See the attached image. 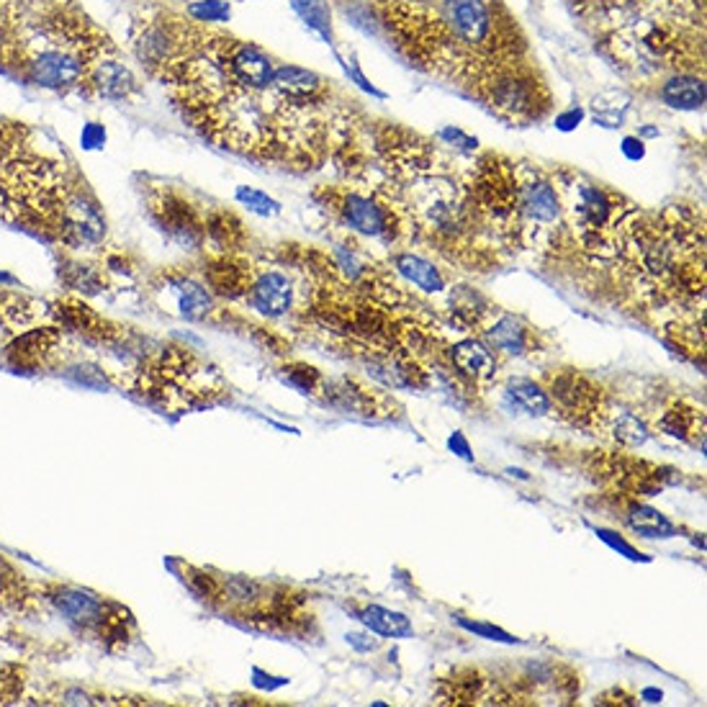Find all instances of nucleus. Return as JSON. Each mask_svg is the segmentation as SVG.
<instances>
[{
	"label": "nucleus",
	"instance_id": "nucleus-1",
	"mask_svg": "<svg viewBox=\"0 0 707 707\" xmlns=\"http://www.w3.org/2000/svg\"><path fill=\"white\" fill-rule=\"evenodd\" d=\"M615 276L633 304L649 312L705 301V222L682 206L628 216Z\"/></svg>",
	"mask_w": 707,
	"mask_h": 707
},
{
	"label": "nucleus",
	"instance_id": "nucleus-2",
	"mask_svg": "<svg viewBox=\"0 0 707 707\" xmlns=\"http://www.w3.org/2000/svg\"><path fill=\"white\" fill-rule=\"evenodd\" d=\"M411 235L442 258L469 270L496 266L494 243L481 227L463 175L442 162L440 168L399 181Z\"/></svg>",
	"mask_w": 707,
	"mask_h": 707
},
{
	"label": "nucleus",
	"instance_id": "nucleus-3",
	"mask_svg": "<svg viewBox=\"0 0 707 707\" xmlns=\"http://www.w3.org/2000/svg\"><path fill=\"white\" fill-rule=\"evenodd\" d=\"M550 181L561 201L564 227L571 232L574 243L594 258L612 260L625 219L635 212V206L623 193L592 181L579 170L564 168L550 175Z\"/></svg>",
	"mask_w": 707,
	"mask_h": 707
},
{
	"label": "nucleus",
	"instance_id": "nucleus-4",
	"mask_svg": "<svg viewBox=\"0 0 707 707\" xmlns=\"http://www.w3.org/2000/svg\"><path fill=\"white\" fill-rule=\"evenodd\" d=\"M324 206L330 214L355 235L381 239L392 245L411 235L399 189L394 185H347L328 193Z\"/></svg>",
	"mask_w": 707,
	"mask_h": 707
},
{
	"label": "nucleus",
	"instance_id": "nucleus-5",
	"mask_svg": "<svg viewBox=\"0 0 707 707\" xmlns=\"http://www.w3.org/2000/svg\"><path fill=\"white\" fill-rule=\"evenodd\" d=\"M517 189V250L533 255L554 253L564 235V214L556 185L548 173L531 162H515Z\"/></svg>",
	"mask_w": 707,
	"mask_h": 707
},
{
	"label": "nucleus",
	"instance_id": "nucleus-6",
	"mask_svg": "<svg viewBox=\"0 0 707 707\" xmlns=\"http://www.w3.org/2000/svg\"><path fill=\"white\" fill-rule=\"evenodd\" d=\"M587 476L604 489V494H623V496H649L662 494L666 486L677 484L682 479L677 469L658 465L649 458L620 450H589L585 458Z\"/></svg>",
	"mask_w": 707,
	"mask_h": 707
},
{
	"label": "nucleus",
	"instance_id": "nucleus-7",
	"mask_svg": "<svg viewBox=\"0 0 707 707\" xmlns=\"http://www.w3.org/2000/svg\"><path fill=\"white\" fill-rule=\"evenodd\" d=\"M550 399V411H556L564 422L579 427L589 435H602L610 417V396L602 384L577 368H556L540 378Z\"/></svg>",
	"mask_w": 707,
	"mask_h": 707
},
{
	"label": "nucleus",
	"instance_id": "nucleus-8",
	"mask_svg": "<svg viewBox=\"0 0 707 707\" xmlns=\"http://www.w3.org/2000/svg\"><path fill=\"white\" fill-rule=\"evenodd\" d=\"M476 93L492 111L502 116V119L517 124L543 119L550 108V96L546 85L535 81V77L525 73L519 65L486 77L484 83L476 85Z\"/></svg>",
	"mask_w": 707,
	"mask_h": 707
},
{
	"label": "nucleus",
	"instance_id": "nucleus-9",
	"mask_svg": "<svg viewBox=\"0 0 707 707\" xmlns=\"http://www.w3.org/2000/svg\"><path fill=\"white\" fill-rule=\"evenodd\" d=\"M435 705L471 707V705H531L519 693L510 674H496L481 666H453L435 685Z\"/></svg>",
	"mask_w": 707,
	"mask_h": 707
},
{
	"label": "nucleus",
	"instance_id": "nucleus-10",
	"mask_svg": "<svg viewBox=\"0 0 707 707\" xmlns=\"http://www.w3.org/2000/svg\"><path fill=\"white\" fill-rule=\"evenodd\" d=\"M324 401L345 415H355L363 419H392L399 417L401 404L394 399L386 388H378L355 376L332 378L322 384Z\"/></svg>",
	"mask_w": 707,
	"mask_h": 707
},
{
	"label": "nucleus",
	"instance_id": "nucleus-11",
	"mask_svg": "<svg viewBox=\"0 0 707 707\" xmlns=\"http://www.w3.org/2000/svg\"><path fill=\"white\" fill-rule=\"evenodd\" d=\"M473 338L484 340L494 353L510 355V357H531L538 355L546 347V338L543 332L525 320L519 314L502 312L500 307H494L492 312L484 317V322L479 324Z\"/></svg>",
	"mask_w": 707,
	"mask_h": 707
},
{
	"label": "nucleus",
	"instance_id": "nucleus-12",
	"mask_svg": "<svg viewBox=\"0 0 707 707\" xmlns=\"http://www.w3.org/2000/svg\"><path fill=\"white\" fill-rule=\"evenodd\" d=\"M658 314H664V320L658 322V332L666 343L687 361L705 365V301L679 304Z\"/></svg>",
	"mask_w": 707,
	"mask_h": 707
},
{
	"label": "nucleus",
	"instance_id": "nucleus-13",
	"mask_svg": "<svg viewBox=\"0 0 707 707\" xmlns=\"http://www.w3.org/2000/svg\"><path fill=\"white\" fill-rule=\"evenodd\" d=\"M446 371L456 373L458 381L484 392L496 381L500 361L496 353L479 338H463L446 347Z\"/></svg>",
	"mask_w": 707,
	"mask_h": 707
},
{
	"label": "nucleus",
	"instance_id": "nucleus-14",
	"mask_svg": "<svg viewBox=\"0 0 707 707\" xmlns=\"http://www.w3.org/2000/svg\"><path fill=\"white\" fill-rule=\"evenodd\" d=\"M297 286L278 268L253 270L250 286H247V304L268 320H283L297 309Z\"/></svg>",
	"mask_w": 707,
	"mask_h": 707
},
{
	"label": "nucleus",
	"instance_id": "nucleus-15",
	"mask_svg": "<svg viewBox=\"0 0 707 707\" xmlns=\"http://www.w3.org/2000/svg\"><path fill=\"white\" fill-rule=\"evenodd\" d=\"M88 75V65L81 54L62 46H50L29 60V77L44 88H67L77 85Z\"/></svg>",
	"mask_w": 707,
	"mask_h": 707
},
{
	"label": "nucleus",
	"instance_id": "nucleus-16",
	"mask_svg": "<svg viewBox=\"0 0 707 707\" xmlns=\"http://www.w3.org/2000/svg\"><path fill=\"white\" fill-rule=\"evenodd\" d=\"M656 430L679 442H703L705 438V411L687 399H669L656 415Z\"/></svg>",
	"mask_w": 707,
	"mask_h": 707
},
{
	"label": "nucleus",
	"instance_id": "nucleus-17",
	"mask_svg": "<svg viewBox=\"0 0 707 707\" xmlns=\"http://www.w3.org/2000/svg\"><path fill=\"white\" fill-rule=\"evenodd\" d=\"M608 500L615 504L623 523L631 527L633 533H639L641 538H674L677 527L664 512H658L646 504L639 496H623V494H608Z\"/></svg>",
	"mask_w": 707,
	"mask_h": 707
},
{
	"label": "nucleus",
	"instance_id": "nucleus-18",
	"mask_svg": "<svg viewBox=\"0 0 707 707\" xmlns=\"http://www.w3.org/2000/svg\"><path fill=\"white\" fill-rule=\"evenodd\" d=\"M104 216H100L93 201H85L81 196L65 201V208H62V237L69 245H96L104 239Z\"/></svg>",
	"mask_w": 707,
	"mask_h": 707
},
{
	"label": "nucleus",
	"instance_id": "nucleus-19",
	"mask_svg": "<svg viewBox=\"0 0 707 707\" xmlns=\"http://www.w3.org/2000/svg\"><path fill=\"white\" fill-rule=\"evenodd\" d=\"M165 289L173 297L175 312L191 322L206 320L214 312V299L204 286L191 281L189 276H170L165 278Z\"/></svg>",
	"mask_w": 707,
	"mask_h": 707
},
{
	"label": "nucleus",
	"instance_id": "nucleus-20",
	"mask_svg": "<svg viewBox=\"0 0 707 707\" xmlns=\"http://www.w3.org/2000/svg\"><path fill=\"white\" fill-rule=\"evenodd\" d=\"M392 268L401 278H407L411 286H417L425 293H442L446 291V276L440 274V268L430 263L422 255L415 253H394Z\"/></svg>",
	"mask_w": 707,
	"mask_h": 707
},
{
	"label": "nucleus",
	"instance_id": "nucleus-21",
	"mask_svg": "<svg viewBox=\"0 0 707 707\" xmlns=\"http://www.w3.org/2000/svg\"><path fill=\"white\" fill-rule=\"evenodd\" d=\"M204 274H206V281L212 283V289L216 293H222V297L227 299H239L247 293V286H250V278H253V268L243 266V263L235 258L222 255V258H216L212 266L204 270Z\"/></svg>",
	"mask_w": 707,
	"mask_h": 707
},
{
	"label": "nucleus",
	"instance_id": "nucleus-22",
	"mask_svg": "<svg viewBox=\"0 0 707 707\" xmlns=\"http://www.w3.org/2000/svg\"><path fill=\"white\" fill-rule=\"evenodd\" d=\"M160 222L165 224L170 235L185 245H196L204 237V229H201L193 208L178 196H165L160 201Z\"/></svg>",
	"mask_w": 707,
	"mask_h": 707
},
{
	"label": "nucleus",
	"instance_id": "nucleus-23",
	"mask_svg": "<svg viewBox=\"0 0 707 707\" xmlns=\"http://www.w3.org/2000/svg\"><path fill=\"white\" fill-rule=\"evenodd\" d=\"M602 435H608V438L620 448L639 450L641 446H646L649 442L651 427L643 422L639 415H633V411L612 407L608 422H604Z\"/></svg>",
	"mask_w": 707,
	"mask_h": 707
},
{
	"label": "nucleus",
	"instance_id": "nucleus-24",
	"mask_svg": "<svg viewBox=\"0 0 707 707\" xmlns=\"http://www.w3.org/2000/svg\"><path fill=\"white\" fill-rule=\"evenodd\" d=\"M504 399H507L515 409L523 411V415H531V417L550 415V399L540 381L523 378V376L507 378V384H504Z\"/></svg>",
	"mask_w": 707,
	"mask_h": 707
},
{
	"label": "nucleus",
	"instance_id": "nucleus-25",
	"mask_svg": "<svg viewBox=\"0 0 707 707\" xmlns=\"http://www.w3.org/2000/svg\"><path fill=\"white\" fill-rule=\"evenodd\" d=\"M355 618L361 620L371 633L384 635V639H411V635H415V628H411L407 615L381 608V604H363L361 610H355Z\"/></svg>",
	"mask_w": 707,
	"mask_h": 707
},
{
	"label": "nucleus",
	"instance_id": "nucleus-26",
	"mask_svg": "<svg viewBox=\"0 0 707 707\" xmlns=\"http://www.w3.org/2000/svg\"><path fill=\"white\" fill-rule=\"evenodd\" d=\"M274 88L283 98L291 100H322V81L320 75L309 73V69L286 65L274 73Z\"/></svg>",
	"mask_w": 707,
	"mask_h": 707
},
{
	"label": "nucleus",
	"instance_id": "nucleus-27",
	"mask_svg": "<svg viewBox=\"0 0 707 707\" xmlns=\"http://www.w3.org/2000/svg\"><path fill=\"white\" fill-rule=\"evenodd\" d=\"M88 83L106 98H124L135 88V75L119 62H98L88 69Z\"/></svg>",
	"mask_w": 707,
	"mask_h": 707
},
{
	"label": "nucleus",
	"instance_id": "nucleus-28",
	"mask_svg": "<svg viewBox=\"0 0 707 707\" xmlns=\"http://www.w3.org/2000/svg\"><path fill=\"white\" fill-rule=\"evenodd\" d=\"M664 104L672 108H682V111H697L705 104V83L703 77L679 75L664 85L662 90Z\"/></svg>",
	"mask_w": 707,
	"mask_h": 707
},
{
	"label": "nucleus",
	"instance_id": "nucleus-29",
	"mask_svg": "<svg viewBox=\"0 0 707 707\" xmlns=\"http://www.w3.org/2000/svg\"><path fill=\"white\" fill-rule=\"evenodd\" d=\"M54 604H57L60 612H65L69 620H83V623H93V620L104 618L106 604L88 592H75V589H62V592L54 597Z\"/></svg>",
	"mask_w": 707,
	"mask_h": 707
},
{
	"label": "nucleus",
	"instance_id": "nucleus-30",
	"mask_svg": "<svg viewBox=\"0 0 707 707\" xmlns=\"http://www.w3.org/2000/svg\"><path fill=\"white\" fill-rule=\"evenodd\" d=\"M286 371H289V373H286V384L297 386L301 394H320L322 392L324 378H322L320 371L312 368V365L291 363Z\"/></svg>",
	"mask_w": 707,
	"mask_h": 707
},
{
	"label": "nucleus",
	"instance_id": "nucleus-31",
	"mask_svg": "<svg viewBox=\"0 0 707 707\" xmlns=\"http://www.w3.org/2000/svg\"><path fill=\"white\" fill-rule=\"evenodd\" d=\"M237 201L260 216H276L281 212V204H278L276 199H270L268 193H263L258 189H247V185H239L237 189Z\"/></svg>",
	"mask_w": 707,
	"mask_h": 707
},
{
	"label": "nucleus",
	"instance_id": "nucleus-32",
	"mask_svg": "<svg viewBox=\"0 0 707 707\" xmlns=\"http://www.w3.org/2000/svg\"><path fill=\"white\" fill-rule=\"evenodd\" d=\"M191 15L196 21H227L229 6H224L222 0H201V3L191 6Z\"/></svg>",
	"mask_w": 707,
	"mask_h": 707
},
{
	"label": "nucleus",
	"instance_id": "nucleus-33",
	"mask_svg": "<svg viewBox=\"0 0 707 707\" xmlns=\"http://www.w3.org/2000/svg\"><path fill=\"white\" fill-rule=\"evenodd\" d=\"M297 11L304 13L307 23H312L314 29H322L324 34L330 31V13L324 8L322 0H307V3H297Z\"/></svg>",
	"mask_w": 707,
	"mask_h": 707
},
{
	"label": "nucleus",
	"instance_id": "nucleus-34",
	"mask_svg": "<svg viewBox=\"0 0 707 707\" xmlns=\"http://www.w3.org/2000/svg\"><path fill=\"white\" fill-rule=\"evenodd\" d=\"M458 623H461L465 631H471V633H476L481 635V639H489V641H502V643H515L517 639H512L510 633H504L500 631V628H494V625H486V623H469V620H458Z\"/></svg>",
	"mask_w": 707,
	"mask_h": 707
},
{
	"label": "nucleus",
	"instance_id": "nucleus-35",
	"mask_svg": "<svg viewBox=\"0 0 707 707\" xmlns=\"http://www.w3.org/2000/svg\"><path fill=\"white\" fill-rule=\"evenodd\" d=\"M635 703H639V697H635L631 689H625V687H612V689H608V693H602L600 697H597V705L625 707V705H635Z\"/></svg>",
	"mask_w": 707,
	"mask_h": 707
},
{
	"label": "nucleus",
	"instance_id": "nucleus-36",
	"mask_svg": "<svg viewBox=\"0 0 707 707\" xmlns=\"http://www.w3.org/2000/svg\"><path fill=\"white\" fill-rule=\"evenodd\" d=\"M440 137L446 139L448 144H456L458 150H463V152H476V147H479L476 139L469 137V135H463L461 129H453V127L442 129V131H440Z\"/></svg>",
	"mask_w": 707,
	"mask_h": 707
},
{
	"label": "nucleus",
	"instance_id": "nucleus-37",
	"mask_svg": "<svg viewBox=\"0 0 707 707\" xmlns=\"http://www.w3.org/2000/svg\"><path fill=\"white\" fill-rule=\"evenodd\" d=\"M597 533H600V538H602L604 543H610L612 548H618L620 554H625L628 558H633V561H635V558H641L639 550H635L633 546H628V543H625L623 538H615V533H610V531H597Z\"/></svg>",
	"mask_w": 707,
	"mask_h": 707
},
{
	"label": "nucleus",
	"instance_id": "nucleus-38",
	"mask_svg": "<svg viewBox=\"0 0 707 707\" xmlns=\"http://www.w3.org/2000/svg\"><path fill=\"white\" fill-rule=\"evenodd\" d=\"M623 154L633 162L646 158V147H643V139L641 137H625L623 139Z\"/></svg>",
	"mask_w": 707,
	"mask_h": 707
},
{
	"label": "nucleus",
	"instance_id": "nucleus-39",
	"mask_svg": "<svg viewBox=\"0 0 707 707\" xmlns=\"http://www.w3.org/2000/svg\"><path fill=\"white\" fill-rule=\"evenodd\" d=\"M347 643L355 651H361V654H371V651L378 649V639H371V635L365 633H347Z\"/></svg>",
	"mask_w": 707,
	"mask_h": 707
},
{
	"label": "nucleus",
	"instance_id": "nucleus-40",
	"mask_svg": "<svg viewBox=\"0 0 707 707\" xmlns=\"http://www.w3.org/2000/svg\"><path fill=\"white\" fill-rule=\"evenodd\" d=\"M581 116H585V114H581L579 108H571V111H566V114L558 116V119H556V127L561 129V131H569V129H574V127H579Z\"/></svg>",
	"mask_w": 707,
	"mask_h": 707
},
{
	"label": "nucleus",
	"instance_id": "nucleus-41",
	"mask_svg": "<svg viewBox=\"0 0 707 707\" xmlns=\"http://www.w3.org/2000/svg\"><path fill=\"white\" fill-rule=\"evenodd\" d=\"M448 446H450V450H453V453H458L461 458H465V461H471V458H473V456H471L469 442H465V438H463L461 432H456L453 438L448 440Z\"/></svg>",
	"mask_w": 707,
	"mask_h": 707
},
{
	"label": "nucleus",
	"instance_id": "nucleus-42",
	"mask_svg": "<svg viewBox=\"0 0 707 707\" xmlns=\"http://www.w3.org/2000/svg\"><path fill=\"white\" fill-rule=\"evenodd\" d=\"M643 697H651L649 703H662V693H656V689H646V693H643Z\"/></svg>",
	"mask_w": 707,
	"mask_h": 707
},
{
	"label": "nucleus",
	"instance_id": "nucleus-43",
	"mask_svg": "<svg viewBox=\"0 0 707 707\" xmlns=\"http://www.w3.org/2000/svg\"><path fill=\"white\" fill-rule=\"evenodd\" d=\"M643 135H646V137H656L658 131H656V129H651V127H646V129H643Z\"/></svg>",
	"mask_w": 707,
	"mask_h": 707
}]
</instances>
